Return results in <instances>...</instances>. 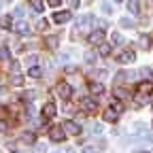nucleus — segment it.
Returning <instances> with one entry per match:
<instances>
[{
  "instance_id": "obj_1",
  "label": "nucleus",
  "mask_w": 153,
  "mask_h": 153,
  "mask_svg": "<svg viewBox=\"0 0 153 153\" xmlns=\"http://www.w3.org/2000/svg\"><path fill=\"white\" fill-rule=\"evenodd\" d=\"M55 91H57V96H60V98L68 100L70 96H72V85H70L68 81H60V83L55 85Z\"/></svg>"
},
{
  "instance_id": "obj_2",
  "label": "nucleus",
  "mask_w": 153,
  "mask_h": 153,
  "mask_svg": "<svg viewBox=\"0 0 153 153\" xmlns=\"http://www.w3.org/2000/svg\"><path fill=\"white\" fill-rule=\"evenodd\" d=\"M62 128H64L66 134H70V136H79V134H81V126L76 123V121H70V119H66L62 123Z\"/></svg>"
},
{
  "instance_id": "obj_3",
  "label": "nucleus",
  "mask_w": 153,
  "mask_h": 153,
  "mask_svg": "<svg viewBox=\"0 0 153 153\" xmlns=\"http://www.w3.org/2000/svg\"><path fill=\"white\" fill-rule=\"evenodd\" d=\"M49 138H51L53 143H62V140L66 138V132H64V128H62V126H53V128L49 130Z\"/></svg>"
},
{
  "instance_id": "obj_4",
  "label": "nucleus",
  "mask_w": 153,
  "mask_h": 153,
  "mask_svg": "<svg viewBox=\"0 0 153 153\" xmlns=\"http://www.w3.org/2000/svg\"><path fill=\"white\" fill-rule=\"evenodd\" d=\"M134 57H136V55H134L132 49H123V51L117 53V62H119V64H132Z\"/></svg>"
},
{
  "instance_id": "obj_5",
  "label": "nucleus",
  "mask_w": 153,
  "mask_h": 153,
  "mask_svg": "<svg viewBox=\"0 0 153 153\" xmlns=\"http://www.w3.org/2000/svg\"><path fill=\"white\" fill-rule=\"evenodd\" d=\"M87 43H89V45H100V43H104V32H102V30H94V32L87 36Z\"/></svg>"
},
{
  "instance_id": "obj_6",
  "label": "nucleus",
  "mask_w": 153,
  "mask_h": 153,
  "mask_svg": "<svg viewBox=\"0 0 153 153\" xmlns=\"http://www.w3.org/2000/svg\"><path fill=\"white\" fill-rule=\"evenodd\" d=\"M41 113H43V117H45V119H51V117H55V115H57V106H55L53 102H47V104L43 106Z\"/></svg>"
},
{
  "instance_id": "obj_7",
  "label": "nucleus",
  "mask_w": 153,
  "mask_h": 153,
  "mask_svg": "<svg viewBox=\"0 0 153 153\" xmlns=\"http://www.w3.org/2000/svg\"><path fill=\"white\" fill-rule=\"evenodd\" d=\"M70 17H72L70 11H57V13H53V22L55 24H66Z\"/></svg>"
},
{
  "instance_id": "obj_8",
  "label": "nucleus",
  "mask_w": 153,
  "mask_h": 153,
  "mask_svg": "<svg viewBox=\"0 0 153 153\" xmlns=\"http://www.w3.org/2000/svg\"><path fill=\"white\" fill-rule=\"evenodd\" d=\"M81 106H83V111H85L87 115H94L96 111H98V106H96V102H94V100H89V98H85V100L81 102Z\"/></svg>"
},
{
  "instance_id": "obj_9",
  "label": "nucleus",
  "mask_w": 153,
  "mask_h": 153,
  "mask_svg": "<svg viewBox=\"0 0 153 153\" xmlns=\"http://www.w3.org/2000/svg\"><path fill=\"white\" fill-rule=\"evenodd\" d=\"M151 91H153L151 81H140V83H138V87H136V94H145V96H149Z\"/></svg>"
},
{
  "instance_id": "obj_10",
  "label": "nucleus",
  "mask_w": 153,
  "mask_h": 153,
  "mask_svg": "<svg viewBox=\"0 0 153 153\" xmlns=\"http://www.w3.org/2000/svg\"><path fill=\"white\" fill-rule=\"evenodd\" d=\"M13 30H15L17 34H24V36L32 32V28H30V26H28L26 22H19V24H15V26H13Z\"/></svg>"
},
{
  "instance_id": "obj_11",
  "label": "nucleus",
  "mask_w": 153,
  "mask_h": 153,
  "mask_svg": "<svg viewBox=\"0 0 153 153\" xmlns=\"http://www.w3.org/2000/svg\"><path fill=\"white\" fill-rule=\"evenodd\" d=\"M102 117H104V121H108V123H115V121L119 119V115H117V113H115V111H113V108L108 106V108H106V111L102 113Z\"/></svg>"
},
{
  "instance_id": "obj_12",
  "label": "nucleus",
  "mask_w": 153,
  "mask_h": 153,
  "mask_svg": "<svg viewBox=\"0 0 153 153\" xmlns=\"http://www.w3.org/2000/svg\"><path fill=\"white\" fill-rule=\"evenodd\" d=\"M89 94H94V96H102V94H104V85H102L100 81L89 83Z\"/></svg>"
},
{
  "instance_id": "obj_13",
  "label": "nucleus",
  "mask_w": 153,
  "mask_h": 153,
  "mask_svg": "<svg viewBox=\"0 0 153 153\" xmlns=\"http://www.w3.org/2000/svg\"><path fill=\"white\" fill-rule=\"evenodd\" d=\"M0 28L2 30H13V17L11 15H2L0 17Z\"/></svg>"
},
{
  "instance_id": "obj_14",
  "label": "nucleus",
  "mask_w": 153,
  "mask_h": 153,
  "mask_svg": "<svg viewBox=\"0 0 153 153\" xmlns=\"http://www.w3.org/2000/svg\"><path fill=\"white\" fill-rule=\"evenodd\" d=\"M128 11L132 15H138L140 13V4H138V0H128Z\"/></svg>"
},
{
  "instance_id": "obj_15",
  "label": "nucleus",
  "mask_w": 153,
  "mask_h": 153,
  "mask_svg": "<svg viewBox=\"0 0 153 153\" xmlns=\"http://www.w3.org/2000/svg\"><path fill=\"white\" fill-rule=\"evenodd\" d=\"M94 22V17L91 15H83V17H79V28L81 30H87V26Z\"/></svg>"
},
{
  "instance_id": "obj_16",
  "label": "nucleus",
  "mask_w": 153,
  "mask_h": 153,
  "mask_svg": "<svg viewBox=\"0 0 153 153\" xmlns=\"http://www.w3.org/2000/svg\"><path fill=\"white\" fill-rule=\"evenodd\" d=\"M19 140H22V143H26V145H34V143H36V136H34L32 132H24Z\"/></svg>"
},
{
  "instance_id": "obj_17",
  "label": "nucleus",
  "mask_w": 153,
  "mask_h": 153,
  "mask_svg": "<svg viewBox=\"0 0 153 153\" xmlns=\"http://www.w3.org/2000/svg\"><path fill=\"white\" fill-rule=\"evenodd\" d=\"M111 51H113V47H111L108 43H100V45H98V53H100L102 57H106V55H111Z\"/></svg>"
},
{
  "instance_id": "obj_18",
  "label": "nucleus",
  "mask_w": 153,
  "mask_h": 153,
  "mask_svg": "<svg viewBox=\"0 0 153 153\" xmlns=\"http://www.w3.org/2000/svg\"><path fill=\"white\" fill-rule=\"evenodd\" d=\"M149 102V96H145V94H136V96H134V104H136V106H145Z\"/></svg>"
},
{
  "instance_id": "obj_19",
  "label": "nucleus",
  "mask_w": 153,
  "mask_h": 153,
  "mask_svg": "<svg viewBox=\"0 0 153 153\" xmlns=\"http://www.w3.org/2000/svg\"><path fill=\"white\" fill-rule=\"evenodd\" d=\"M111 108L119 115V113H123V102H121V100H117V98H113V100H111Z\"/></svg>"
},
{
  "instance_id": "obj_20",
  "label": "nucleus",
  "mask_w": 153,
  "mask_h": 153,
  "mask_svg": "<svg viewBox=\"0 0 153 153\" xmlns=\"http://www.w3.org/2000/svg\"><path fill=\"white\" fill-rule=\"evenodd\" d=\"M45 43L49 49H57V43H60V36H47L45 38Z\"/></svg>"
},
{
  "instance_id": "obj_21",
  "label": "nucleus",
  "mask_w": 153,
  "mask_h": 153,
  "mask_svg": "<svg viewBox=\"0 0 153 153\" xmlns=\"http://www.w3.org/2000/svg\"><path fill=\"white\" fill-rule=\"evenodd\" d=\"M41 72H43V70H41V66H38V64H34V66L28 68V74L32 76V79H38V76H41Z\"/></svg>"
},
{
  "instance_id": "obj_22",
  "label": "nucleus",
  "mask_w": 153,
  "mask_h": 153,
  "mask_svg": "<svg viewBox=\"0 0 153 153\" xmlns=\"http://www.w3.org/2000/svg\"><path fill=\"white\" fill-rule=\"evenodd\" d=\"M115 98H117V100L128 98V89H123V87H117V85H115Z\"/></svg>"
},
{
  "instance_id": "obj_23",
  "label": "nucleus",
  "mask_w": 153,
  "mask_h": 153,
  "mask_svg": "<svg viewBox=\"0 0 153 153\" xmlns=\"http://www.w3.org/2000/svg\"><path fill=\"white\" fill-rule=\"evenodd\" d=\"M11 60V51L9 47H0V62H9Z\"/></svg>"
},
{
  "instance_id": "obj_24",
  "label": "nucleus",
  "mask_w": 153,
  "mask_h": 153,
  "mask_svg": "<svg viewBox=\"0 0 153 153\" xmlns=\"http://www.w3.org/2000/svg\"><path fill=\"white\" fill-rule=\"evenodd\" d=\"M30 7H32L36 13H43V0H30Z\"/></svg>"
},
{
  "instance_id": "obj_25",
  "label": "nucleus",
  "mask_w": 153,
  "mask_h": 153,
  "mask_svg": "<svg viewBox=\"0 0 153 153\" xmlns=\"http://www.w3.org/2000/svg\"><path fill=\"white\" fill-rule=\"evenodd\" d=\"M11 83H13L15 87H19V85H24V76L19 74V72H17V74H13V76H11Z\"/></svg>"
},
{
  "instance_id": "obj_26",
  "label": "nucleus",
  "mask_w": 153,
  "mask_h": 153,
  "mask_svg": "<svg viewBox=\"0 0 153 153\" xmlns=\"http://www.w3.org/2000/svg\"><path fill=\"white\" fill-rule=\"evenodd\" d=\"M136 74H138V76H143L145 81H149V79H151V68H147V66H145V68H140Z\"/></svg>"
},
{
  "instance_id": "obj_27",
  "label": "nucleus",
  "mask_w": 153,
  "mask_h": 153,
  "mask_svg": "<svg viewBox=\"0 0 153 153\" xmlns=\"http://www.w3.org/2000/svg\"><path fill=\"white\" fill-rule=\"evenodd\" d=\"M119 26H121V28H134V22H132L130 17H121V19H119Z\"/></svg>"
},
{
  "instance_id": "obj_28",
  "label": "nucleus",
  "mask_w": 153,
  "mask_h": 153,
  "mask_svg": "<svg viewBox=\"0 0 153 153\" xmlns=\"http://www.w3.org/2000/svg\"><path fill=\"white\" fill-rule=\"evenodd\" d=\"M111 41H113L115 45H121V43H123V36H121V32H113V36H111Z\"/></svg>"
},
{
  "instance_id": "obj_29",
  "label": "nucleus",
  "mask_w": 153,
  "mask_h": 153,
  "mask_svg": "<svg viewBox=\"0 0 153 153\" xmlns=\"http://www.w3.org/2000/svg\"><path fill=\"white\" fill-rule=\"evenodd\" d=\"M89 128H91V132H94V134H100V132H102V126H100V123H91Z\"/></svg>"
},
{
  "instance_id": "obj_30",
  "label": "nucleus",
  "mask_w": 153,
  "mask_h": 153,
  "mask_svg": "<svg viewBox=\"0 0 153 153\" xmlns=\"http://www.w3.org/2000/svg\"><path fill=\"white\" fill-rule=\"evenodd\" d=\"M102 11H104L106 15H111V13H113V7H111L108 2H102Z\"/></svg>"
},
{
  "instance_id": "obj_31",
  "label": "nucleus",
  "mask_w": 153,
  "mask_h": 153,
  "mask_svg": "<svg viewBox=\"0 0 153 153\" xmlns=\"http://www.w3.org/2000/svg\"><path fill=\"white\" fill-rule=\"evenodd\" d=\"M13 17L22 19V17H24V9H22V7H17V9H15V13H13Z\"/></svg>"
},
{
  "instance_id": "obj_32",
  "label": "nucleus",
  "mask_w": 153,
  "mask_h": 153,
  "mask_svg": "<svg viewBox=\"0 0 153 153\" xmlns=\"http://www.w3.org/2000/svg\"><path fill=\"white\" fill-rule=\"evenodd\" d=\"M140 43H143V47H145V49H149V43H151V36H143V38H140Z\"/></svg>"
},
{
  "instance_id": "obj_33",
  "label": "nucleus",
  "mask_w": 153,
  "mask_h": 153,
  "mask_svg": "<svg viewBox=\"0 0 153 153\" xmlns=\"http://www.w3.org/2000/svg\"><path fill=\"white\" fill-rule=\"evenodd\" d=\"M66 2H68V7L74 11V9H79V0H66Z\"/></svg>"
},
{
  "instance_id": "obj_34",
  "label": "nucleus",
  "mask_w": 153,
  "mask_h": 153,
  "mask_svg": "<svg viewBox=\"0 0 153 153\" xmlns=\"http://www.w3.org/2000/svg\"><path fill=\"white\" fill-rule=\"evenodd\" d=\"M94 60H96L94 53H85V62H87V64H94Z\"/></svg>"
},
{
  "instance_id": "obj_35",
  "label": "nucleus",
  "mask_w": 153,
  "mask_h": 153,
  "mask_svg": "<svg viewBox=\"0 0 153 153\" xmlns=\"http://www.w3.org/2000/svg\"><path fill=\"white\" fill-rule=\"evenodd\" d=\"M94 76H96V79H104V76H106V70H98Z\"/></svg>"
},
{
  "instance_id": "obj_36",
  "label": "nucleus",
  "mask_w": 153,
  "mask_h": 153,
  "mask_svg": "<svg viewBox=\"0 0 153 153\" xmlns=\"http://www.w3.org/2000/svg\"><path fill=\"white\" fill-rule=\"evenodd\" d=\"M47 26H49V24L45 22V19H41V22H38V28H36V30H45Z\"/></svg>"
},
{
  "instance_id": "obj_37",
  "label": "nucleus",
  "mask_w": 153,
  "mask_h": 153,
  "mask_svg": "<svg viewBox=\"0 0 153 153\" xmlns=\"http://www.w3.org/2000/svg\"><path fill=\"white\" fill-rule=\"evenodd\" d=\"M47 2H49V7H53V9H55V7H60L62 0H47Z\"/></svg>"
},
{
  "instance_id": "obj_38",
  "label": "nucleus",
  "mask_w": 153,
  "mask_h": 153,
  "mask_svg": "<svg viewBox=\"0 0 153 153\" xmlns=\"http://www.w3.org/2000/svg\"><path fill=\"white\" fill-rule=\"evenodd\" d=\"M0 132H7V121L0 119Z\"/></svg>"
},
{
  "instance_id": "obj_39",
  "label": "nucleus",
  "mask_w": 153,
  "mask_h": 153,
  "mask_svg": "<svg viewBox=\"0 0 153 153\" xmlns=\"http://www.w3.org/2000/svg\"><path fill=\"white\" fill-rule=\"evenodd\" d=\"M136 153H149V151H136Z\"/></svg>"
},
{
  "instance_id": "obj_40",
  "label": "nucleus",
  "mask_w": 153,
  "mask_h": 153,
  "mask_svg": "<svg viewBox=\"0 0 153 153\" xmlns=\"http://www.w3.org/2000/svg\"><path fill=\"white\" fill-rule=\"evenodd\" d=\"M85 2H87V4H89V2H94V0H85Z\"/></svg>"
},
{
  "instance_id": "obj_41",
  "label": "nucleus",
  "mask_w": 153,
  "mask_h": 153,
  "mask_svg": "<svg viewBox=\"0 0 153 153\" xmlns=\"http://www.w3.org/2000/svg\"><path fill=\"white\" fill-rule=\"evenodd\" d=\"M115 2H123V0H115Z\"/></svg>"
}]
</instances>
